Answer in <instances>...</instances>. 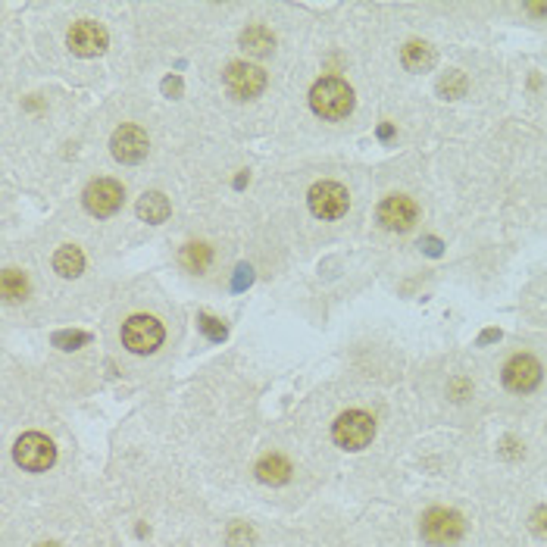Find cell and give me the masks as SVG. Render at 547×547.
Returning a JSON list of instances; mask_svg holds the SVG:
<instances>
[{
    "instance_id": "6da1fadb",
    "label": "cell",
    "mask_w": 547,
    "mask_h": 547,
    "mask_svg": "<svg viewBox=\"0 0 547 547\" xmlns=\"http://www.w3.org/2000/svg\"><path fill=\"white\" fill-rule=\"evenodd\" d=\"M309 107H313V113L322 116V120H345L354 110L351 85L338 76L319 78V82L313 85V91H309Z\"/></svg>"
},
{
    "instance_id": "7a4b0ae2",
    "label": "cell",
    "mask_w": 547,
    "mask_h": 547,
    "mask_svg": "<svg viewBox=\"0 0 547 547\" xmlns=\"http://www.w3.org/2000/svg\"><path fill=\"white\" fill-rule=\"evenodd\" d=\"M419 532H423V542L432 547H453L463 538L466 523L460 513L444 510V507H432L419 519Z\"/></svg>"
},
{
    "instance_id": "3957f363",
    "label": "cell",
    "mask_w": 547,
    "mask_h": 547,
    "mask_svg": "<svg viewBox=\"0 0 547 547\" xmlns=\"http://www.w3.org/2000/svg\"><path fill=\"white\" fill-rule=\"evenodd\" d=\"M375 435V419L369 417L363 410H347L341 413L338 419H335L332 426V438L338 447H345V451H363V447L372 441Z\"/></svg>"
},
{
    "instance_id": "277c9868",
    "label": "cell",
    "mask_w": 547,
    "mask_h": 547,
    "mask_svg": "<svg viewBox=\"0 0 547 547\" xmlns=\"http://www.w3.org/2000/svg\"><path fill=\"white\" fill-rule=\"evenodd\" d=\"M13 457H16V463L22 466V470L44 472V470H50V466H54L57 447H54V441L44 438V435L29 432V435H22V438L16 441V447H13Z\"/></svg>"
},
{
    "instance_id": "5b68a950",
    "label": "cell",
    "mask_w": 547,
    "mask_h": 547,
    "mask_svg": "<svg viewBox=\"0 0 547 547\" xmlns=\"http://www.w3.org/2000/svg\"><path fill=\"white\" fill-rule=\"evenodd\" d=\"M122 345L131 354H154L163 345V326L154 316H131L122 326Z\"/></svg>"
},
{
    "instance_id": "8992f818",
    "label": "cell",
    "mask_w": 547,
    "mask_h": 547,
    "mask_svg": "<svg viewBox=\"0 0 547 547\" xmlns=\"http://www.w3.org/2000/svg\"><path fill=\"white\" fill-rule=\"evenodd\" d=\"M351 207V194L338 182H316L309 188V210L319 220H341Z\"/></svg>"
},
{
    "instance_id": "52a82bcc",
    "label": "cell",
    "mask_w": 547,
    "mask_h": 547,
    "mask_svg": "<svg viewBox=\"0 0 547 547\" xmlns=\"http://www.w3.org/2000/svg\"><path fill=\"white\" fill-rule=\"evenodd\" d=\"M266 88V72L250 63H232L226 69V91L235 101H250Z\"/></svg>"
},
{
    "instance_id": "ba28073f",
    "label": "cell",
    "mask_w": 547,
    "mask_h": 547,
    "mask_svg": "<svg viewBox=\"0 0 547 547\" xmlns=\"http://www.w3.org/2000/svg\"><path fill=\"white\" fill-rule=\"evenodd\" d=\"M125 201V191L120 182L113 179H97L85 188V210L91 216H113L116 210L122 207Z\"/></svg>"
},
{
    "instance_id": "9c48e42d",
    "label": "cell",
    "mask_w": 547,
    "mask_h": 547,
    "mask_svg": "<svg viewBox=\"0 0 547 547\" xmlns=\"http://www.w3.org/2000/svg\"><path fill=\"white\" fill-rule=\"evenodd\" d=\"M375 216H379L381 229H388V232H407V229H413V222H417L419 210L407 194H391L379 203V213Z\"/></svg>"
},
{
    "instance_id": "30bf717a",
    "label": "cell",
    "mask_w": 547,
    "mask_h": 547,
    "mask_svg": "<svg viewBox=\"0 0 547 547\" xmlns=\"http://www.w3.org/2000/svg\"><path fill=\"white\" fill-rule=\"evenodd\" d=\"M542 381V363L529 354H516L510 363L504 366V385L516 394H529Z\"/></svg>"
},
{
    "instance_id": "8fae6325",
    "label": "cell",
    "mask_w": 547,
    "mask_h": 547,
    "mask_svg": "<svg viewBox=\"0 0 547 547\" xmlns=\"http://www.w3.org/2000/svg\"><path fill=\"white\" fill-rule=\"evenodd\" d=\"M69 48L72 54L78 57H97L107 50V31H103V25L91 22V19H82V22H76L69 29Z\"/></svg>"
},
{
    "instance_id": "7c38bea8",
    "label": "cell",
    "mask_w": 547,
    "mask_h": 547,
    "mask_svg": "<svg viewBox=\"0 0 547 547\" xmlns=\"http://www.w3.org/2000/svg\"><path fill=\"white\" fill-rule=\"evenodd\" d=\"M110 148H113V157L120 163H141L144 157H148V135H144L138 125H122V129L113 131V141H110Z\"/></svg>"
},
{
    "instance_id": "4fadbf2b",
    "label": "cell",
    "mask_w": 547,
    "mask_h": 547,
    "mask_svg": "<svg viewBox=\"0 0 547 547\" xmlns=\"http://www.w3.org/2000/svg\"><path fill=\"white\" fill-rule=\"evenodd\" d=\"M256 479L266 485H285L288 479H291V463H288L285 457H279V453H269V457H263L260 463L254 466Z\"/></svg>"
},
{
    "instance_id": "5bb4252c",
    "label": "cell",
    "mask_w": 547,
    "mask_h": 547,
    "mask_svg": "<svg viewBox=\"0 0 547 547\" xmlns=\"http://www.w3.org/2000/svg\"><path fill=\"white\" fill-rule=\"evenodd\" d=\"M400 63L410 72H426L435 66V50L423 41H407L404 50H400Z\"/></svg>"
},
{
    "instance_id": "9a60e30c",
    "label": "cell",
    "mask_w": 547,
    "mask_h": 547,
    "mask_svg": "<svg viewBox=\"0 0 547 547\" xmlns=\"http://www.w3.org/2000/svg\"><path fill=\"white\" fill-rule=\"evenodd\" d=\"M273 44H275V38H273V31H269L266 25H250V29L241 35V48H244V54H250V57L269 54V50H273Z\"/></svg>"
},
{
    "instance_id": "2e32d148",
    "label": "cell",
    "mask_w": 547,
    "mask_h": 547,
    "mask_svg": "<svg viewBox=\"0 0 547 547\" xmlns=\"http://www.w3.org/2000/svg\"><path fill=\"white\" fill-rule=\"evenodd\" d=\"M138 216H141L144 222H150V226H157V222H166L169 201L160 194V191H150V194H144L141 201H138Z\"/></svg>"
},
{
    "instance_id": "e0dca14e",
    "label": "cell",
    "mask_w": 547,
    "mask_h": 547,
    "mask_svg": "<svg viewBox=\"0 0 547 547\" xmlns=\"http://www.w3.org/2000/svg\"><path fill=\"white\" fill-rule=\"evenodd\" d=\"M54 269L63 275V279H76V275H82L85 269V256L78 247H72V244H66L54 254Z\"/></svg>"
},
{
    "instance_id": "ac0fdd59",
    "label": "cell",
    "mask_w": 547,
    "mask_h": 547,
    "mask_svg": "<svg viewBox=\"0 0 547 547\" xmlns=\"http://www.w3.org/2000/svg\"><path fill=\"white\" fill-rule=\"evenodd\" d=\"M0 291H4V298L10 300V304H16V300H22L25 294H29V279H25L19 269H6V273L0 275Z\"/></svg>"
},
{
    "instance_id": "d6986e66",
    "label": "cell",
    "mask_w": 547,
    "mask_h": 547,
    "mask_svg": "<svg viewBox=\"0 0 547 547\" xmlns=\"http://www.w3.org/2000/svg\"><path fill=\"white\" fill-rule=\"evenodd\" d=\"M210 260H213V250L207 244H188V247H182V266L191 269V273H203L210 266Z\"/></svg>"
},
{
    "instance_id": "ffe728a7",
    "label": "cell",
    "mask_w": 547,
    "mask_h": 547,
    "mask_svg": "<svg viewBox=\"0 0 547 547\" xmlns=\"http://www.w3.org/2000/svg\"><path fill=\"white\" fill-rule=\"evenodd\" d=\"M438 91H441V97H451V101H453V97H463V91H466V76H463V72H457V69L447 72V76L438 82Z\"/></svg>"
},
{
    "instance_id": "44dd1931",
    "label": "cell",
    "mask_w": 547,
    "mask_h": 547,
    "mask_svg": "<svg viewBox=\"0 0 547 547\" xmlns=\"http://www.w3.org/2000/svg\"><path fill=\"white\" fill-rule=\"evenodd\" d=\"M226 542H229V547H250L254 544V529H247L244 523H235L232 529H229Z\"/></svg>"
},
{
    "instance_id": "7402d4cb",
    "label": "cell",
    "mask_w": 547,
    "mask_h": 547,
    "mask_svg": "<svg viewBox=\"0 0 547 547\" xmlns=\"http://www.w3.org/2000/svg\"><path fill=\"white\" fill-rule=\"evenodd\" d=\"M85 341H88V335H85V332H60V335H54V345L63 347V351H72V347L85 345Z\"/></svg>"
},
{
    "instance_id": "603a6c76",
    "label": "cell",
    "mask_w": 547,
    "mask_h": 547,
    "mask_svg": "<svg viewBox=\"0 0 547 547\" xmlns=\"http://www.w3.org/2000/svg\"><path fill=\"white\" fill-rule=\"evenodd\" d=\"M201 328H203V332H207L213 341H222V338H226V328H222L220 322L213 319V316H201Z\"/></svg>"
},
{
    "instance_id": "cb8c5ba5",
    "label": "cell",
    "mask_w": 547,
    "mask_h": 547,
    "mask_svg": "<svg viewBox=\"0 0 547 547\" xmlns=\"http://www.w3.org/2000/svg\"><path fill=\"white\" fill-rule=\"evenodd\" d=\"M532 532H535V535H542V538H547V507H538L535 513H532Z\"/></svg>"
},
{
    "instance_id": "d4e9b609",
    "label": "cell",
    "mask_w": 547,
    "mask_h": 547,
    "mask_svg": "<svg viewBox=\"0 0 547 547\" xmlns=\"http://www.w3.org/2000/svg\"><path fill=\"white\" fill-rule=\"evenodd\" d=\"M470 391H472L470 381H463V379H453V381H451V394H453V400H463Z\"/></svg>"
},
{
    "instance_id": "484cf974",
    "label": "cell",
    "mask_w": 547,
    "mask_h": 547,
    "mask_svg": "<svg viewBox=\"0 0 547 547\" xmlns=\"http://www.w3.org/2000/svg\"><path fill=\"white\" fill-rule=\"evenodd\" d=\"M529 13H535V16H547V4H529L525 6Z\"/></svg>"
},
{
    "instance_id": "4316f807",
    "label": "cell",
    "mask_w": 547,
    "mask_h": 547,
    "mask_svg": "<svg viewBox=\"0 0 547 547\" xmlns=\"http://www.w3.org/2000/svg\"><path fill=\"white\" fill-rule=\"evenodd\" d=\"M163 88H166V91H173V94H179V91H182V85H179V82H173V78H169V82L163 85Z\"/></svg>"
},
{
    "instance_id": "83f0119b",
    "label": "cell",
    "mask_w": 547,
    "mask_h": 547,
    "mask_svg": "<svg viewBox=\"0 0 547 547\" xmlns=\"http://www.w3.org/2000/svg\"><path fill=\"white\" fill-rule=\"evenodd\" d=\"M38 547H60V544H38Z\"/></svg>"
}]
</instances>
